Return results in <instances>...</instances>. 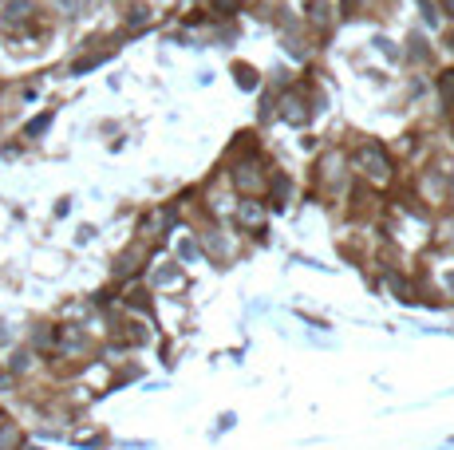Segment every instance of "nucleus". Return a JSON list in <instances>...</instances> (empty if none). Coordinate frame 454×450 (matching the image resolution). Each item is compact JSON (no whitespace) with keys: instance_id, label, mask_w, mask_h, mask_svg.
Here are the masks:
<instances>
[{"instance_id":"f257e3e1","label":"nucleus","mask_w":454,"mask_h":450,"mask_svg":"<svg viewBox=\"0 0 454 450\" xmlns=\"http://www.w3.org/2000/svg\"><path fill=\"white\" fill-rule=\"evenodd\" d=\"M359 162H364V166H371V174H375V178H387V170H391V162H387V154H383L380 143H368V146H364Z\"/></svg>"},{"instance_id":"f03ea898","label":"nucleus","mask_w":454,"mask_h":450,"mask_svg":"<svg viewBox=\"0 0 454 450\" xmlns=\"http://www.w3.org/2000/svg\"><path fill=\"white\" fill-rule=\"evenodd\" d=\"M32 16V0H4V24H20Z\"/></svg>"},{"instance_id":"7ed1b4c3","label":"nucleus","mask_w":454,"mask_h":450,"mask_svg":"<svg viewBox=\"0 0 454 450\" xmlns=\"http://www.w3.org/2000/svg\"><path fill=\"white\" fill-rule=\"evenodd\" d=\"M237 186H241V190H257L261 186V174H257V166H253V162H245V166H237Z\"/></svg>"},{"instance_id":"20e7f679","label":"nucleus","mask_w":454,"mask_h":450,"mask_svg":"<svg viewBox=\"0 0 454 450\" xmlns=\"http://www.w3.org/2000/svg\"><path fill=\"white\" fill-rule=\"evenodd\" d=\"M48 122H51V111H48V115H40V119H32V122H28V127H24V134H28V138H36V134H44V131H48Z\"/></svg>"},{"instance_id":"39448f33","label":"nucleus","mask_w":454,"mask_h":450,"mask_svg":"<svg viewBox=\"0 0 454 450\" xmlns=\"http://www.w3.org/2000/svg\"><path fill=\"white\" fill-rule=\"evenodd\" d=\"M442 103H446V111L454 107V72L442 75Z\"/></svg>"},{"instance_id":"423d86ee","label":"nucleus","mask_w":454,"mask_h":450,"mask_svg":"<svg viewBox=\"0 0 454 450\" xmlns=\"http://www.w3.org/2000/svg\"><path fill=\"white\" fill-rule=\"evenodd\" d=\"M237 87H245V91H253V87H257V75H253V67H237Z\"/></svg>"},{"instance_id":"0eeeda50","label":"nucleus","mask_w":454,"mask_h":450,"mask_svg":"<svg viewBox=\"0 0 454 450\" xmlns=\"http://www.w3.org/2000/svg\"><path fill=\"white\" fill-rule=\"evenodd\" d=\"M83 4H87V0H60V8H63V13H83Z\"/></svg>"},{"instance_id":"6e6552de","label":"nucleus","mask_w":454,"mask_h":450,"mask_svg":"<svg viewBox=\"0 0 454 450\" xmlns=\"http://www.w3.org/2000/svg\"><path fill=\"white\" fill-rule=\"evenodd\" d=\"M13 442H16V431L13 426H4V431H0V450H8Z\"/></svg>"},{"instance_id":"1a4fd4ad","label":"nucleus","mask_w":454,"mask_h":450,"mask_svg":"<svg viewBox=\"0 0 454 450\" xmlns=\"http://www.w3.org/2000/svg\"><path fill=\"white\" fill-rule=\"evenodd\" d=\"M213 4H218L221 13H234V8H237V0H213Z\"/></svg>"},{"instance_id":"9d476101","label":"nucleus","mask_w":454,"mask_h":450,"mask_svg":"<svg viewBox=\"0 0 454 450\" xmlns=\"http://www.w3.org/2000/svg\"><path fill=\"white\" fill-rule=\"evenodd\" d=\"M442 8H446V16H454V0H442Z\"/></svg>"}]
</instances>
